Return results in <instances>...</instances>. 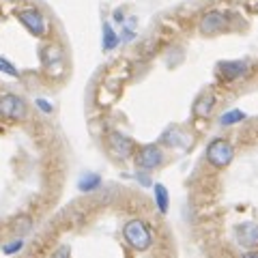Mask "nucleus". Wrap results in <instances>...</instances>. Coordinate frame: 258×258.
Instances as JSON below:
<instances>
[{
  "label": "nucleus",
  "mask_w": 258,
  "mask_h": 258,
  "mask_svg": "<svg viewBox=\"0 0 258 258\" xmlns=\"http://www.w3.org/2000/svg\"><path fill=\"white\" fill-rule=\"evenodd\" d=\"M123 235H125V241L134 249H149L151 243H153V237H151V228L142 220H132L125 224L123 228Z\"/></svg>",
  "instance_id": "1"
},
{
  "label": "nucleus",
  "mask_w": 258,
  "mask_h": 258,
  "mask_svg": "<svg viewBox=\"0 0 258 258\" xmlns=\"http://www.w3.org/2000/svg\"><path fill=\"white\" fill-rule=\"evenodd\" d=\"M232 157H235V149L224 138H215L207 147V161L215 168H226L232 161Z\"/></svg>",
  "instance_id": "2"
},
{
  "label": "nucleus",
  "mask_w": 258,
  "mask_h": 258,
  "mask_svg": "<svg viewBox=\"0 0 258 258\" xmlns=\"http://www.w3.org/2000/svg\"><path fill=\"white\" fill-rule=\"evenodd\" d=\"M226 26H228V15L222 13V11H217V9L207 11L203 18H200V22H198V28H200V32H203L205 37L220 35V32L226 30Z\"/></svg>",
  "instance_id": "3"
},
{
  "label": "nucleus",
  "mask_w": 258,
  "mask_h": 258,
  "mask_svg": "<svg viewBox=\"0 0 258 258\" xmlns=\"http://www.w3.org/2000/svg\"><path fill=\"white\" fill-rule=\"evenodd\" d=\"M0 116L7 120H22L26 116V101L18 95H3L0 97Z\"/></svg>",
  "instance_id": "4"
},
{
  "label": "nucleus",
  "mask_w": 258,
  "mask_h": 258,
  "mask_svg": "<svg viewBox=\"0 0 258 258\" xmlns=\"http://www.w3.org/2000/svg\"><path fill=\"white\" fill-rule=\"evenodd\" d=\"M18 20L24 24V28L35 37H43L47 32V22L39 9H22L18 13Z\"/></svg>",
  "instance_id": "5"
},
{
  "label": "nucleus",
  "mask_w": 258,
  "mask_h": 258,
  "mask_svg": "<svg viewBox=\"0 0 258 258\" xmlns=\"http://www.w3.org/2000/svg\"><path fill=\"white\" fill-rule=\"evenodd\" d=\"M136 161H138L140 168L153 170V168L161 166V161H164V153H161V149L155 147V144H147V147H142V149L138 151V155H136Z\"/></svg>",
  "instance_id": "6"
},
{
  "label": "nucleus",
  "mask_w": 258,
  "mask_h": 258,
  "mask_svg": "<svg viewBox=\"0 0 258 258\" xmlns=\"http://www.w3.org/2000/svg\"><path fill=\"white\" fill-rule=\"evenodd\" d=\"M235 237H237V241L241 245L256 247L258 245V224H252V222L239 224L235 228Z\"/></svg>",
  "instance_id": "7"
},
{
  "label": "nucleus",
  "mask_w": 258,
  "mask_h": 258,
  "mask_svg": "<svg viewBox=\"0 0 258 258\" xmlns=\"http://www.w3.org/2000/svg\"><path fill=\"white\" fill-rule=\"evenodd\" d=\"M110 149H112V153H114L116 157L125 159V157L132 155V151H134V142L129 140L127 136L114 132V134H110Z\"/></svg>",
  "instance_id": "8"
},
{
  "label": "nucleus",
  "mask_w": 258,
  "mask_h": 258,
  "mask_svg": "<svg viewBox=\"0 0 258 258\" xmlns=\"http://www.w3.org/2000/svg\"><path fill=\"white\" fill-rule=\"evenodd\" d=\"M220 74L226 80H237L247 74V62L245 60H226L220 62Z\"/></svg>",
  "instance_id": "9"
},
{
  "label": "nucleus",
  "mask_w": 258,
  "mask_h": 258,
  "mask_svg": "<svg viewBox=\"0 0 258 258\" xmlns=\"http://www.w3.org/2000/svg\"><path fill=\"white\" fill-rule=\"evenodd\" d=\"M213 108H215V95L211 91H207L198 97L196 103H194V114L198 118H207L213 112Z\"/></svg>",
  "instance_id": "10"
},
{
  "label": "nucleus",
  "mask_w": 258,
  "mask_h": 258,
  "mask_svg": "<svg viewBox=\"0 0 258 258\" xmlns=\"http://www.w3.org/2000/svg\"><path fill=\"white\" fill-rule=\"evenodd\" d=\"M101 185V176L99 174H84L82 179H80V183H78V187H80V191H95L97 187Z\"/></svg>",
  "instance_id": "11"
},
{
  "label": "nucleus",
  "mask_w": 258,
  "mask_h": 258,
  "mask_svg": "<svg viewBox=\"0 0 258 258\" xmlns=\"http://www.w3.org/2000/svg\"><path fill=\"white\" fill-rule=\"evenodd\" d=\"M103 50H106V52H110V50H114V47L118 45V37H116V32L114 30H112V26H110V24L106 22V24H103Z\"/></svg>",
  "instance_id": "12"
},
{
  "label": "nucleus",
  "mask_w": 258,
  "mask_h": 258,
  "mask_svg": "<svg viewBox=\"0 0 258 258\" xmlns=\"http://www.w3.org/2000/svg\"><path fill=\"white\" fill-rule=\"evenodd\" d=\"M243 118H245V114L241 110H230V112H224V114L220 116V125L222 127H230L235 123H241Z\"/></svg>",
  "instance_id": "13"
},
{
  "label": "nucleus",
  "mask_w": 258,
  "mask_h": 258,
  "mask_svg": "<svg viewBox=\"0 0 258 258\" xmlns=\"http://www.w3.org/2000/svg\"><path fill=\"white\" fill-rule=\"evenodd\" d=\"M155 203H157V209L161 213L168 211V191H166V187L161 183L155 185Z\"/></svg>",
  "instance_id": "14"
},
{
  "label": "nucleus",
  "mask_w": 258,
  "mask_h": 258,
  "mask_svg": "<svg viewBox=\"0 0 258 258\" xmlns=\"http://www.w3.org/2000/svg\"><path fill=\"white\" fill-rule=\"evenodd\" d=\"M0 71H3V74H7V76H11V78H18V76H20L18 69H15L9 60H5L3 56H0Z\"/></svg>",
  "instance_id": "15"
},
{
  "label": "nucleus",
  "mask_w": 258,
  "mask_h": 258,
  "mask_svg": "<svg viewBox=\"0 0 258 258\" xmlns=\"http://www.w3.org/2000/svg\"><path fill=\"white\" fill-rule=\"evenodd\" d=\"M22 247H24V241L18 239V241H11V243L3 245V252H5V254H15V252H20Z\"/></svg>",
  "instance_id": "16"
},
{
  "label": "nucleus",
  "mask_w": 258,
  "mask_h": 258,
  "mask_svg": "<svg viewBox=\"0 0 258 258\" xmlns=\"http://www.w3.org/2000/svg\"><path fill=\"white\" fill-rule=\"evenodd\" d=\"M30 228H32V226H30L28 217H20V220L15 222V232H22V235H24V232H28Z\"/></svg>",
  "instance_id": "17"
},
{
  "label": "nucleus",
  "mask_w": 258,
  "mask_h": 258,
  "mask_svg": "<svg viewBox=\"0 0 258 258\" xmlns=\"http://www.w3.org/2000/svg\"><path fill=\"white\" fill-rule=\"evenodd\" d=\"M37 106L41 108L43 112H47V114H50V112H52V106H50V103H47L45 99H37Z\"/></svg>",
  "instance_id": "18"
},
{
  "label": "nucleus",
  "mask_w": 258,
  "mask_h": 258,
  "mask_svg": "<svg viewBox=\"0 0 258 258\" xmlns=\"http://www.w3.org/2000/svg\"><path fill=\"white\" fill-rule=\"evenodd\" d=\"M114 20L123 22V11H120V9H116V11H114Z\"/></svg>",
  "instance_id": "19"
},
{
  "label": "nucleus",
  "mask_w": 258,
  "mask_h": 258,
  "mask_svg": "<svg viewBox=\"0 0 258 258\" xmlns=\"http://www.w3.org/2000/svg\"><path fill=\"white\" fill-rule=\"evenodd\" d=\"M243 258H258V252H247Z\"/></svg>",
  "instance_id": "20"
}]
</instances>
